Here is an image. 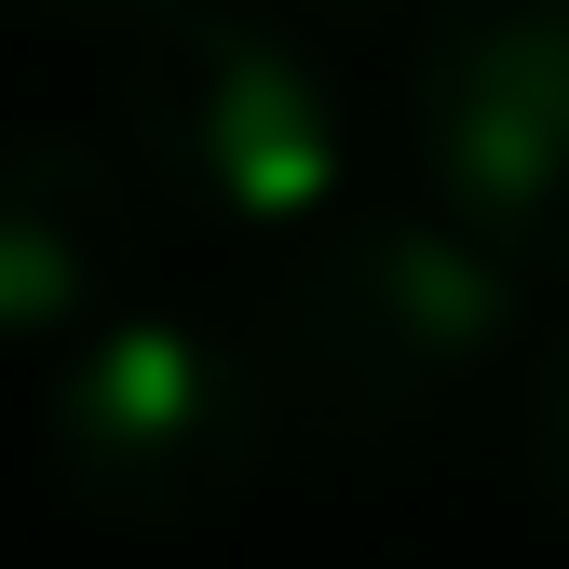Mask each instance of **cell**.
Instances as JSON below:
<instances>
[{"instance_id": "5", "label": "cell", "mask_w": 569, "mask_h": 569, "mask_svg": "<svg viewBox=\"0 0 569 569\" xmlns=\"http://www.w3.org/2000/svg\"><path fill=\"white\" fill-rule=\"evenodd\" d=\"M136 218H150V177L122 136H54V122L0 136V352L82 339L96 312H122Z\"/></svg>"}, {"instance_id": "8", "label": "cell", "mask_w": 569, "mask_h": 569, "mask_svg": "<svg viewBox=\"0 0 569 569\" xmlns=\"http://www.w3.org/2000/svg\"><path fill=\"white\" fill-rule=\"evenodd\" d=\"M312 14H339V28H380V14H420V0H312Z\"/></svg>"}, {"instance_id": "2", "label": "cell", "mask_w": 569, "mask_h": 569, "mask_svg": "<svg viewBox=\"0 0 569 569\" xmlns=\"http://www.w3.org/2000/svg\"><path fill=\"white\" fill-rule=\"evenodd\" d=\"M122 150L150 177V203L284 244L352 190V96L284 14L163 0L150 28H122Z\"/></svg>"}, {"instance_id": "3", "label": "cell", "mask_w": 569, "mask_h": 569, "mask_svg": "<svg viewBox=\"0 0 569 569\" xmlns=\"http://www.w3.org/2000/svg\"><path fill=\"white\" fill-rule=\"evenodd\" d=\"M284 448L271 380L244 326L218 312H96L68 339V367L41 393V461L82 516L122 529H203L218 502H244V475Z\"/></svg>"}, {"instance_id": "7", "label": "cell", "mask_w": 569, "mask_h": 569, "mask_svg": "<svg viewBox=\"0 0 569 569\" xmlns=\"http://www.w3.org/2000/svg\"><path fill=\"white\" fill-rule=\"evenodd\" d=\"M28 14H54V28H150L163 0H28Z\"/></svg>"}, {"instance_id": "4", "label": "cell", "mask_w": 569, "mask_h": 569, "mask_svg": "<svg viewBox=\"0 0 569 569\" xmlns=\"http://www.w3.org/2000/svg\"><path fill=\"white\" fill-rule=\"evenodd\" d=\"M407 136L435 203H461L516 271H569V0H435Z\"/></svg>"}, {"instance_id": "6", "label": "cell", "mask_w": 569, "mask_h": 569, "mask_svg": "<svg viewBox=\"0 0 569 569\" xmlns=\"http://www.w3.org/2000/svg\"><path fill=\"white\" fill-rule=\"evenodd\" d=\"M529 475H542V502L569 516V326H556V352L529 367Z\"/></svg>"}, {"instance_id": "1", "label": "cell", "mask_w": 569, "mask_h": 569, "mask_svg": "<svg viewBox=\"0 0 569 569\" xmlns=\"http://www.w3.org/2000/svg\"><path fill=\"white\" fill-rule=\"evenodd\" d=\"M231 326L299 448H393L516 367L529 271L461 203H352L339 190L326 218L271 244L258 299Z\"/></svg>"}]
</instances>
